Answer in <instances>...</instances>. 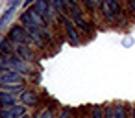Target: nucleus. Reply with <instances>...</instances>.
Segmentation results:
<instances>
[{"label": "nucleus", "mask_w": 135, "mask_h": 118, "mask_svg": "<svg viewBox=\"0 0 135 118\" xmlns=\"http://www.w3.org/2000/svg\"><path fill=\"white\" fill-rule=\"evenodd\" d=\"M8 37H9L13 43H17V44H30V46H33L32 37H30V33L26 32V28H24L22 24H13V26H9Z\"/></svg>", "instance_id": "obj_3"}, {"label": "nucleus", "mask_w": 135, "mask_h": 118, "mask_svg": "<svg viewBox=\"0 0 135 118\" xmlns=\"http://www.w3.org/2000/svg\"><path fill=\"white\" fill-rule=\"evenodd\" d=\"M11 57V70H17V72H21V74H32V70H33V66H32V63H28V61H24V59H21L19 55H9Z\"/></svg>", "instance_id": "obj_7"}, {"label": "nucleus", "mask_w": 135, "mask_h": 118, "mask_svg": "<svg viewBox=\"0 0 135 118\" xmlns=\"http://www.w3.org/2000/svg\"><path fill=\"white\" fill-rule=\"evenodd\" d=\"M35 2H37V0H24V2H22V6H24V8H30V6H33Z\"/></svg>", "instance_id": "obj_21"}, {"label": "nucleus", "mask_w": 135, "mask_h": 118, "mask_svg": "<svg viewBox=\"0 0 135 118\" xmlns=\"http://www.w3.org/2000/svg\"><path fill=\"white\" fill-rule=\"evenodd\" d=\"M67 17L74 22V26L78 28V32H81L87 37L93 35V26L89 24V20L85 17V8L81 4H70L69 6V11H67Z\"/></svg>", "instance_id": "obj_1"}, {"label": "nucleus", "mask_w": 135, "mask_h": 118, "mask_svg": "<svg viewBox=\"0 0 135 118\" xmlns=\"http://www.w3.org/2000/svg\"><path fill=\"white\" fill-rule=\"evenodd\" d=\"M21 101H22L24 105L33 107V105H37V103H39V98H37V94H35L32 89H24V90L21 92Z\"/></svg>", "instance_id": "obj_8"}, {"label": "nucleus", "mask_w": 135, "mask_h": 118, "mask_svg": "<svg viewBox=\"0 0 135 118\" xmlns=\"http://www.w3.org/2000/svg\"><path fill=\"white\" fill-rule=\"evenodd\" d=\"M15 48H17V43H13L8 35L0 39V52L6 54V55H15Z\"/></svg>", "instance_id": "obj_9"}, {"label": "nucleus", "mask_w": 135, "mask_h": 118, "mask_svg": "<svg viewBox=\"0 0 135 118\" xmlns=\"http://www.w3.org/2000/svg\"><path fill=\"white\" fill-rule=\"evenodd\" d=\"M13 15H15V9H11V8H8V9L2 13V17H0V32L9 30L11 20H13Z\"/></svg>", "instance_id": "obj_10"}, {"label": "nucleus", "mask_w": 135, "mask_h": 118, "mask_svg": "<svg viewBox=\"0 0 135 118\" xmlns=\"http://www.w3.org/2000/svg\"><path fill=\"white\" fill-rule=\"evenodd\" d=\"M89 118H104V107L93 105L91 107V112H89Z\"/></svg>", "instance_id": "obj_15"}, {"label": "nucleus", "mask_w": 135, "mask_h": 118, "mask_svg": "<svg viewBox=\"0 0 135 118\" xmlns=\"http://www.w3.org/2000/svg\"><path fill=\"white\" fill-rule=\"evenodd\" d=\"M15 103H17L15 94H9V92L0 90V107H13Z\"/></svg>", "instance_id": "obj_11"}, {"label": "nucleus", "mask_w": 135, "mask_h": 118, "mask_svg": "<svg viewBox=\"0 0 135 118\" xmlns=\"http://www.w3.org/2000/svg\"><path fill=\"white\" fill-rule=\"evenodd\" d=\"M0 118H13L9 107H0Z\"/></svg>", "instance_id": "obj_17"}, {"label": "nucleus", "mask_w": 135, "mask_h": 118, "mask_svg": "<svg viewBox=\"0 0 135 118\" xmlns=\"http://www.w3.org/2000/svg\"><path fill=\"white\" fill-rule=\"evenodd\" d=\"M22 2H24V0H9V8H11V9H17Z\"/></svg>", "instance_id": "obj_20"}, {"label": "nucleus", "mask_w": 135, "mask_h": 118, "mask_svg": "<svg viewBox=\"0 0 135 118\" xmlns=\"http://www.w3.org/2000/svg\"><path fill=\"white\" fill-rule=\"evenodd\" d=\"M21 24H22L24 28H45V26H46L45 20H43V17H41L33 8H28V9L21 15Z\"/></svg>", "instance_id": "obj_4"}, {"label": "nucleus", "mask_w": 135, "mask_h": 118, "mask_svg": "<svg viewBox=\"0 0 135 118\" xmlns=\"http://www.w3.org/2000/svg\"><path fill=\"white\" fill-rule=\"evenodd\" d=\"M15 55H19L21 59L28 61V63H35L37 61V54L30 44H17L15 48Z\"/></svg>", "instance_id": "obj_6"}, {"label": "nucleus", "mask_w": 135, "mask_h": 118, "mask_svg": "<svg viewBox=\"0 0 135 118\" xmlns=\"http://www.w3.org/2000/svg\"><path fill=\"white\" fill-rule=\"evenodd\" d=\"M67 2H69V6H70V4H81V0H67Z\"/></svg>", "instance_id": "obj_22"}, {"label": "nucleus", "mask_w": 135, "mask_h": 118, "mask_svg": "<svg viewBox=\"0 0 135 118\" xmlns=\"http://www.w3.org/2000/svg\"><path fill=\"white\" fill-rule=\"evenodd\" d=\"M126 6H128V9H129V15L135 17V0H126Z\"/></svg>", "instance_id": "obj_18"}, {"label": "nucleus", "mask_w": 135, "mask_h": 118, "mask_svg": "<svg viewBox=\"0 0 135 118\" xmlns=\"http://www.w3.org/2000/svg\"><path fill=\"white\" fill-rule=\"evenodd\" d=\"M0 70H11V57L0 52Z\"/></svg>", "instance_id": "obj_14"}, {"label": "nucleus", "mask_w": 135, "mask_h": 118, "mask_svg": "<svg viewBox=\"0 0 135 118\" xmlns=\"http://www.w3.org/2000/svg\"><path fill=\"white\" fill-rule=\"evenodd\" d=\"M104 118H115V111H113V103L104 107Z\"/></svg>", "instance_id": "obj_16"}, {"label": "nucleus", "mask_w": 135, "mask_h": 118, "mask_svg": "<svg viewBox=\"0 0 135 118\" xmlns=\"http://www.w3.org/2000/svg\"><path fill=\"white\" fill-rule=\"evenodd\" d=\"M50 4L56 8V11L59 15H67V11H69V2L67 0H50Z\"/></svg>", "instance_id": "obj_12"}, {"label": "nucleus", "mask_w": 135, "mask_h": 118, "mask_svg": "<svg viewBox=\"0 0 135 118\" xmlns=\"http://www.w3.org/2000/svg\"><path fill=\"white\" fill-rule=\"evenodd\" d=\"M24 78L17 70H0V87L2 85H22Z\"/></svg>", "instance_id": "obj_5"}, {"label": "nucleus", "mask_w": 135, "mask_h": 118, "mask_svg": "<svg viewBox=\"0 0 135 118\" xmlns=\"http://www.w3.org/2000/svg\"><path fill=\"white\" fill-rule=\"evenodd\" d=\"M9 111H11V114H13V118H22V116H26V105H13V107H9Z\"/></svg>", "instance_id": "obj_13"}, {"label": "nucleus", "mask_w": 135, "mask_h": 118, "mask_svg": "<svg viewBox=\"0 0 135 118\" xmlns=\"http://www.w3.org/2000/svg\"><path fill=\"white\" fill-rule=\"evenodd\" d=\"M57 24H61L67 41H69L72 46H78V44H80V33H78V28L74 26V22H72L67 15H61L59 20H57Z\"/></svg>", "instance_id": "obj_2"}, {"label": "nucleus", "mask_w": 135, "mask_h": 118, "mask_svg": "<svg viewBox=\"0 0 135 118\" xmlns=\"http://www.w3.org/2000/svg\"><path fill=\"white\" fill-rule=\"evenodd\" d=\"M39 118H54V111H52V109H45V111L39 114Z\"/></svg>", "instance_id": "obj_19"}]
</instances>
